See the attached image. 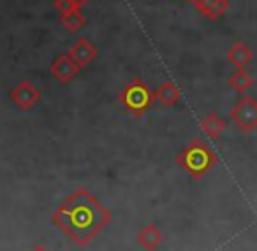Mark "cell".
<instances>
[{
  "label": "cell",
  "mask_w": 257,
  "mask_h": 251,
  "mask_svg": "<svg viewBox=\"0 0 257 251\" xmlns=\"http://www.w3.org/2000/svg\"><path fill=\"white\" fill-rule=\"evenodd\" d=\"M50 71H51V76H53L58 83L67 85L69 81H72V79L79 74L81 69H79V65L76 64L69 55H62V57H58L57 60L51 64Z\"/></svg>",
  "instance_id": "obj_6"
},
{
  "label": "cell",
  "mask_w": 257,
  "mask_h": 251,
  "mask_svg": "<svg viewBox=\"0 0 257 251\" xmlns=\"http://www.w3.org/2000/svg\"><path fill=\"white\" fill-rule=\"evenodd\" d=\"M164 240V235L159 230L157 225H147L140 230L138 233V244L143 247L145 251H155Z\"/></svg>",
  "instance_id": "obj_9"
},
{
  "label": "cell",
  "mask_w": 257,
  "mask_h": 251,
  "mask_svg": "<svg viewBox=\"0 0 257 251\" xmlns=\"http://www.w3.org/2000/svg\"><path fill=\"white\" fill-rule=\"evenodd\" d=\"M231 120L241 132H253L257 128V100L245 95L231 109Z\"/></svg>",
  "instance_id": "obj_4"
},
{
  "label": "cell",
  "mask_w": 257,
  "mask_h": 251,
  "mask_svg": "<svg viewBox=\"0 0 257 251\" xmlns=\"http://www.w3.org/2000/svg\"><path fill=\"white\" fill-rule=\"evenodd\" d=\"M217 163V155L201 139H192L182 151L176 155V165L185 170L192 179H201Z\"/></svg>",
  "instance_id": "obj_2"
},
{
  "label": "cell",
  "mask_w": 257,
  "mask_h": 251,
  "mask_svg": "<svg viewBox=\"0 0 257 251\" xmlns=\"http://www.w3.org/2000/svg\"><path fill=\"white\" fill-rule=\"evenodd\" d=\"M252 58H253L252 50H250L245 43H241V41L234 43L227 51V60L231 62L236 69H245L246 65L252 62Z\"/></svg>",
  "instance_id": "obj_10"
},
{
  "label": "cell",
  "mask_w": 257,
  "mask_h": 251,
  "mask_svg": "<svg viewBox=\"0 0 257 251\" xmlns=\"http://www.w3.org/2000/svg\"><path fill=\"white\" fill-rule=\"evenodd\" d=\"M72 2H74L76 6H78V8H83V6H86L90 2V0H72Z\"/></svg>",
  "instance_id": "obj_16"
},
{
  "label": "cell",
  "mask_w": 257,
  "mask_h": 251,
  "mask_svg": "<svg viewBox=\"0 0 257 251\" xmlns=\"http://www.w3.org/2000/svg\"><path fill=\"white\" fill-rule=\"evenodd\" d=\"M60 22L62 25L65 27V30L71 34H76L86 25V18L83 15L81 9H76V11H71L67 15H60Z\"/></svg>",
  "instance_id": "obj_14"
},
{
  "label": "cell",
  "mask_w": 257,
  "mask_h": 251,
  "mask_svg": "<svg viewBox=\"0 0 257 251\" xmlns=\"http://www.w3.org/2000/svg\"><path fill=\"white\" fill-rule=\"evenodd\" d=\"M97 53H99L97 48L93 46L88 39H78L74 43V46L71 48V51H69V57L79 65V69H83V67H86L90 62H93Z\"/></svg>",
  "instance_id": "obj_7"
},
{
  "label": "cell",
  "mask_w": 257,
  "mask_h": 251,
  "mask_svg": "<svg viewBox=\"0 0 257 251\" xmlns=\"http://www.w3.org/2000/svg\"><path fill=\"white\" fill-rule=\"evenodd\" d=\"M32 251H48V249H46V247H44V246H36Z\"/></svg>",
  "instance_id": "obj_17"
},
{
  "label": "cell",
  "mask_w": 257,
  "mask_h": 251,
  "mask_svg": "<svg viewBox=\"0 0 257 251\" xmlns=\"http://www.w3.org/2000/svg\"><path fill=\"white\" fill-rule=\"evenodd\" d=\"M11 100L23 111H29L36 106L41 100V92L29 81H22L20 85H16L9 93Z\"/></svg>",
  "instance_id": "obj_5"
},
{
  "label": "cell",
  "mask_w": 257,
  "mask_h": 251,
  "mask_svg": "<svg viewBox=\"0 0 257 251\" xmlns=\"http://www.w3.org/2000/svg\"><path fill=\"white\" fill-rule=\"evenodd\" d=\"M53 6L58 9L60 15H67L71 11H76V9H81L72 2V0H53Z\"/></svg>",
  "instance_id": "obj_15"
},
{
  "label": "cell",
  "mask_w": 257,
  "mask_h": 251,
  "mask_svg": "<svg viewBox=\"0 0 257 251\" xmlns=\"http://www.w3.org/2000/svg\"><path fill=\"white\" fill-rule=\"evenodd\" d=\"M118 102L121 104L123 109H127L134 118H141L152 104L155 102V97L148 85L140 78H134L133 81L125 85V88L118 95Z\"/></svg>",
  "instance_id": "obj_3"
},
{
  "label": "cell",
  "mask_w": 257,
  "mask_h": 251,
  "mask_svg": "<svg viewBox=\"0 0 257 251\" xmlns=\"http://www.w3.org/2000/svg\"><path fill=\"white\" fill-rule=\"evenodd\" d=\"M199 127L210 139H218L222 134H224L227 123H225L224 118H220L217 113H210L203 121H201Z\"/></svg>",
  "instance_id": "obj_12"
},
{
  "label": "cell",
  "mask_w": 257,
  "mask_h": 251,
  "mask_svg": "<svg viewBox=\"0 0 257 251\" xmlns=\"http://www.w3.org/2000/svg\"><path fill=\"white\" fill-rule=\"evenodd\" d=\"M154 97H155V100H157L159 104H162L164 107H173L180 100L182 93H180L178 86H176L175 83L166 81V83H162L157 90H155Z\"/></svg>",
  "instance_id": "obj_11"
},
{
  "label": "cell",
  "mask_w": 257,
  "mask_h": 251,
  "mask_svg": "<svg viewBox=\"0 0 257 251\" xmlns=\"http://www.w3.org/2000/svg\"><path fill=\"white\" fill-rule=\"evenodd\" d=\"M189 2H192V0H189Z\"/></svg>",
  "instance_id": "obj_18"
},
{
  "label": "cell",
  "mask_w": 257,
  "mask_h": 251,
  "mask_svg": "<svg viewBox=\"0 0 257 251\" xmlns=\"http://www.w3.org/2000/svg\"><path fill=\"white\" fill-rule=\"evenodd\" d=\"M227 85L231 90H234L236 93H246L253 85V79L245 69H238L234 74H231V78L227 79Z\"/></svg>",
  "instance_id": "obj_13"
},
{
  "label": "cell",
  "mask_w": 257,
  "mask_h": 251,
  "mask_svg": "<svg viewBox=\"0 0 257 251\" xmlns=\"http://www.w3.org/2000/svg\"><path fill=\"white\" fill-rule=\"evenodd\" d=\"M190 4L208 20H218L229 9V0H192Z\"/></svg>",
  "instance_id": "obj_8"
},
{
  "label": "cell",
  "mask_w": 257,
  "mask_h": 251,
  "mask_svg": "<svg viewBox=\"0 0 257 251\" xmlns=\"http://www.w3.org/2000/svg\"><path fill=\"white\" fill-rule=\"evenodd\" d=\"M111 218V212L86 188H78L51 214V223L72 242L86 246L109 225Z\"/></svg>",
  "instance_id": "obj_1"
}]
</instances>
